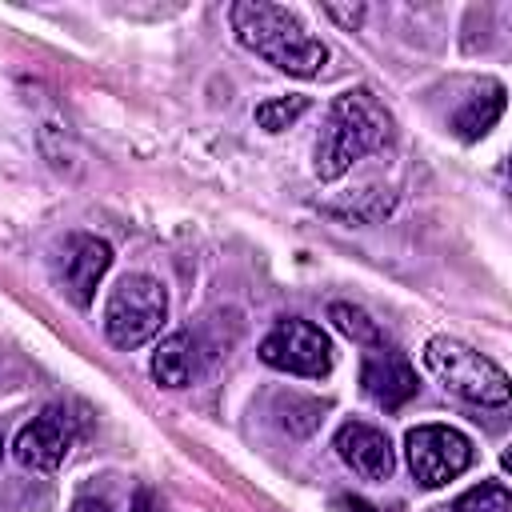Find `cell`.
<instances>
[{
    "mask_svg": "<svg viewBox=\"0 0 512 512\" xmlns=\"http://www.w3.org/2000/svg\"><path fill=\"white\" fill-rule=\"evenodd\" d=\"M392 136L384 104L368 88H348L328 104L320 140H316V176L340 180L356 160L380 152Z\"/></svg>",
    "mask_w": 512,
    "mask_h": 512,
    "instance_id": "2",
    "label": "cell"
},
{
    "mask_svg": "<svg viewBox=\"0 0 512 512\" xmlns=\"http://www.w3.org/2000/svg\"><path fill=\"white\" fill-rule=\"evenodd\" d=\"M260 360L276 372L320 380L332 372V344L312 320H280L260 340Z\"/></svg>",
    "mask_w": 512,
    "mask_h": 512,
    "instance_id": "6",
    "label": "cell"
},
{
    "mask_svg": "<svg viewBox=\"0 0 512 512\" xmlns=\"http://www.w3.org/2000/svg\"><path fill=\"white\" fill-rule=\"evenodd\" d=\"M424 364L432 368V376L456 392L468 404L480 408H504L512 388H508V372L500 364H492L484 352H476L472 344L456 340V336H432L424 344Z\"/></svg>",
    "mask_w": 512,
    "mask_h": 512,
    "instance_id": "3",
    "label": "cell"
},
{
    "mask_svg": "<svg viewBox=\"0 0 512 512\" xmlns=\"http://www.w3.org/2000/svg\"><path fill=\"white\" fill-rule=\"evenodd\" d=\"M324 12L344 28H356L364 20V4H324Z\"/></svg>",
    "mask_w": 512,
    "mask_h": 512,
    "instance_id": "16",
    "label": "cell"
},
{
    "mask_svg": "<svg viewBox=\"0 0 512 512\" xmlns=\"http://www.w3.org/2000/svg\"><path fill=\"white\" fill-rule=\"evenodd\" d=\"M72 512H116V504L104 496H80V500H72Z\"/></svg>",
    "mask_w": 512,
    "mask_h": 512,
    "instance_id": "17",
    "label": "cell"
},
{
    "mask_svg": "<svg viewBox=\"0 0 512 512\" xmlns=\"http://www.w3.org/2000/svg\"><path fill=\"white\" fill-rule=\"evenodd\" d=\"M232 32L236 40L256 52L260 60H268L272 68L288 72V76H316L328 64V48L320 36H312L304 28V20L280 4L268 0H236L228 8Z\"/></svg>",
    "mask_w": 512,
    "mask_h": 512,
    "instance_id": "1",
    "label": "cell"
},
{
    "mask_svg": "<svg viewBox=\"0 0 512 512\" xmlns=\"http://www.w3.org/2000/svg\"><path fill=\"white\" fill-rule=\"evenodd\" d=\"M72 444H76V420H72L68 408L52 404V408H44L40 416H32V420L16 432L12 456H16V464L28 468V472H56V468L68 460Z\"/></svg>",
    "mask_w": 512,
    "mask_h": 512,
    "instance_id": "7",
    "label": "cell"
},
{
    "mask_svg": "<svg viewBox=\"0 0 512 512\" xmlns=\"http://www.w3.org/2000/svg\"><path fill=\"white\" fill-rule=\"evenodd\" d=\"M328 320L348 336V340H356V344H364V348H372V344H384V332H380V324L364 312V308H356V304H344V300H336V304H328Z\"/></svg>",
    "mask_w": 512,
    "mask_h": 512,
    "instance_id": "13",
    "label": "cell"
},
{
    "mask_svg": "<svg viewBox=\"0 0 512 512\" xmlns=\"http://www.w3.org/2000/svg\"><path fill=\"white\" fill-rule=\"evenodd\" d=\"M360 388L372 404L396 412L400 404H408L420 388L416 380V368L408 364V356L400 348H388V344H372L360 360Z\"/></svg>",
    "mask_w": 512,
    "mask_h": 512,
    "instance_id": "8",
    "label": "cell"
},
{
    "mask_svg": "<svg viewBox=\"0 0 512 512\" xmlns=\"http://www.w3.org/2000/svg\"><path fill=\"white\" fill-rule=\"evenodd\" d=\"M452 512H512V492L500 480H488V484L468 488L464 496H456Z\"/></svg>",
    "mask_w": 512,
    "mask_h": 512,
    "instance_id": "15",
    "label": "cell"
},
{
    "mask_svg": "<svg viewBox=\"0 0 512 512\" xmlns=\"http://www.w3.org/2000/svg\"><path fill=\"white\" fill-rule=\"evenodd\" d=\"M308 112V96H272L264 104H256V124L264 132H284L288 124H296Z\"/></svg>",
    "mask_w": 512,
    "mask_h": 512,
    "instance_id": "14",
    "label": "cell"
},
{
    "mask_svg": "<svg viewBox=\"0 0 512 512\" xmlns=\"http://www.w3.org/2000/svg\"><path fill=\"white\" fill-rule=\"evenodd\" d=\"M336 456L360 476V480H388L392 468H396V452L388 444V436L372 424H360V420H348L336 428V440H332Z\"/></svg>",
    "mask_w": 512,
    "mask_h": 512,
    "instance_id": "10",
    "label": "cell"
},
{
    "mask_svg": "<svg viewBox=\"0 0 512 512\" xmlns=\"http://www.w3.org/2000/svg\"><path fill=\"white\" fill-rule=\"evenodd\" d=\"M200 368H204V352L192 332H172L152 352V376L164 388H188L200 376Z\"/></svg>",
    "mask_w": 512,
    "mask_h": 512,
    "instance_id": "11",
    "label": "cell"
},
{
    "mask_svg": "<svg viewBox=\"0 0 512 512\" xmlns=\"http://www.w3.org/2000/svg\"><path fill=\"white\" fill-rule=\"evenodd\" d=\"M112 264V248L108 240L100 236H88V232H76L64 240V252H60V280H64V292L72 304L88 308L92 296H96V284L104 280Z\"/></svg>",
    "mask_w": 512,
    "mask_h": 512,
    "instance_id": "9",
    "label": "cell"
},
{
    "mask_svg": "<svg viewBox=\"0 0 512 512\" xmlns=\"http://www.w3.org/2000/svg\"><path fill=\"white\" fill-rule=\"evenodd\" d=\"M404 452L420 488H440L472 464V440L448 424H416L404 436Z\"/></svg>",
    "mask_w": 512,
    "mask_h": 512,
    "instance_id": "5",
    "label": "cell"
},
{
    "mask_svg": "<svg viewBox=\"0 0 512 512\" xmlns=\"http://www.w3.org/2000/svg\"><path fill=\"white\" fill-rule=\"evenodd\" d=\"M0 448H4V440H0Z\"/></svg>",
    "mask_w": 512,
    "mask_h": 512,
    "instance_id": "18",
    "label": "cell"
},
{
    "mask_svg": "<svg viewBox=\"0 0 512 512\" xmlns=\"http://www.w3.org/2000/svg\"><path fill=\"white\" fill-rule=\"evenodd\" d=\"M168 320V292L156 276L148 272H128L116 280V288L108 292V304H104V336L132 352L140 344H148L160 324Z\"/></svg>",
    "mask_w": 512,
    "mask_h": 512,
    "instance_id": "4",
    "label": "cell"
},
{
    "mask_svg": "<svg viewBox=\"0 0 512 512\" xmlns=\"http://www.w3.org/2000/svg\"><path fill=\"white\" fill-rule=\"evenodd\" d=\"M504 112V84H488L484 96H468L464 108L452 116V128L460 132V140H480Z\"/></svg>",
    "mask_w": 512,
    "mask_h": 512,
    "instance_id": "12",
    "label": "cell"
}]
</instances>
